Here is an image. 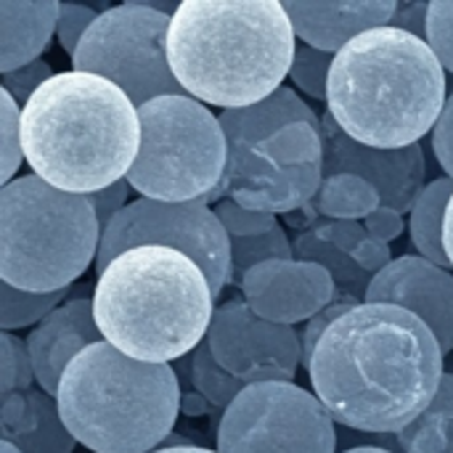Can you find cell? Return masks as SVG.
<instances>
[{
    "label": "cell",
    "mask_w": 453,
    "mask_h": 453,
    "mask_svg": "<svg viewBox=\"0 0 453 453\" xmlns=\"http://www.w3.org/2000/svg\"><path fill=\"white\" fill-rule=\"evenodd\" d=\"M101 250L88 196L19 175L0 188V281L24 292H61L85 276Z\"/></svg>",
    "instance_id": "52a82bcc"
},
{
    "label": "cell",
    "mask_w": 453,
    "mask_h": 453,
    "mask_svg": "<svg viewBox=\"0 0 453 453\" xmlns=\"http://www.w3.org/2000/svg\"><path fill=\"white\" fill-rule=\"evenodd\" d=\"M218 453H337V422L295 382L250 385L220 417Z\"/></svg>",
    "instance_id": "30bf717a"
},
{
    "label": "cell",
    "mask_w": 453,
    "mask_h": 453,
    "mask_svg": "<svg viewBox=\"0 0 453 453\" xmlns=\"http://www.w3.org/2000/svg\"><path fill=\"white\" fill-rule=\"evenodd\" d=\"M364 228L369 231L372 239L382 242V244H390L393 239H398L403 234V212L393 210V207H380L377 212H372L366 220H364Z\"/></svg>",
    "instance_id": "ab89813d"
},
{
    "label": "cell",
    "mask_w": 453,
    "mask_h": 453,
    "mask_svg": "<svg viewBox=\"0 0 453 453\" xmlns=\"http://www.w3.org/2000/svg\"><path fill=\"white\" fill-rule=\"evenodd\" d=\"M271 260H295V247L281 228V223L257 236H236L231 239V284L242 287L244 276Z\"/></svg>",
    "instance_id": "d4e9b609"
},
{
    "label": "cell",
    "mask_w": 453,
    "mask_h": 453,
    "mask_svg": "<svg viewBox=\"0 0 453 453\" xmlns=\"http://www.w3.org/2000/svg\"><path fill=\"white\" fill-rule=\"evenodd\" d=\"M127 194H130V183H127V178H125V180H119V183H114V186H109V188H104V191L88 196L90 207L96 210V218H98V226H101V236H104V231L111 226V220L130 204V202H127Z\"/></svg>",
    "instance_id": "8d00e7d4"
},
{
    "label": "cell",
    "mask_w": 453,
    "mask_h": 453,
    "mask_svg": "<svg viewBox=\"0 0 453 453\" xmlns=\"http://www.w3.org/2000/svg\"><path fill=\"white\" fill-rule=\"evenodd\" d=\"M453 199V178L443 175L438 180H430L414 207H411V218H409V234H411V244L419 252V257L441 265V268H451L446 247H443V226H446V212Z\"/></svg>",
    "instance_id": "7402d4cb"
},
{
    "label": "cell",
    "mask_w": 453,
    "mask_h": 453,
    "mask_svg": "<svg viewBox=\"0 0 453 453\" xmlns=\"http://www.w3.org/2000/svg\"><path fill=\"white\" fill-rule=\"evenodd\" d=\"M212 210H215L218 220L223 223V228H226V234L231 239H236V236H257V234H265V231L279 226V220L273 215L244 210L234 199H223Z\"/></svg>",
    "instance_id": "1f68e13d"
},
{
    "label": "cell",
    "mask_w": 453,
    "mask_h": 453,
    "mask_svg": "<svg viewBox=\"0 0 453 453\" xmlns=\"http://www.w3.org/2000/svg\"><path fill=\"white\" fill-rule=\"evenodd\" d=\"M135 247H170L191 257L204 271L215 303L231 284V236L204 202H130L101 236L96 273Z\"/></svg>",
    "instance_id": "8fae6325"
},
{
    "label": "cell",
    "mask_w": 453,
    "mask_h": 453,
    "mask_svg": "<svg viewBox=\"0 0 453 453\" xmlns=\"http://www.w3.org/2000/svg\"><path fill=\"white\" fill-rule=\"evenodd\" d=\"M154 453H218L210 451V449H202V446H180V449H159Z\"/></svg>",
    "instance_id": "ee69618b"
},
{
    "label": "cell",
    "mask_w": 453,
    "mask_h": 453,
    "mask_svg": "<svg viewBox=\"0 0 453 453\" xmlns=\"http://www.w3.org/2000/svg\"><path fill=\"white\" fill-rule=\"evenodd\" d=\"M21 146L32 175L53 188L98 194L125 180L135 165L138 106L98 74H53L21 106Z\"/></svg>",
    "instance_id": "3957f363"
},
{
    "label": "cell",
    "mask_w": 453,
    "mask_h": 453,
    "mask_svg": "<svg viewBox=\"0 0 453 453\" xmlns=\"http://www.w3.org/2000/svg\"><path fill=\"white\" fill-rule=\"evenodd\" d=\"M90 300L104 342L143 364L173 366L191 356L215 316L204 271L170 247L122 252L98 273Z\"/></svg>",
    "instance_id": "5b68a950"
},
{
    "label": "cell",
    "mask_w": 453,
    "mask_h": 453,
    "mask_svg": "<svg viewBox=\"0 0 453 453\" xmlns=\"http://www.w3.org/2000/svg\"><path fill=\"white\" fill-rule=\"evenodd\" d=\"M332 64H334V53H326V50H319V48H311V45L300 42L297 50H295L289 80L297 85V90L308 93L311 98H319V101L324 98L326 101Z\"/></svg>",
    "instance_id": "f546056e"
},
{
    "label": "cell",
    "mask_w": 453,
    "mask_h": 453,
    "mask_svg": "<svg viewBox=\"0 0 453 453\" xmlns=\"http://www.w3.org/2000/svg\"><path fill=\"white\" fill-rule=\"evenodd\" d=\"M342 453H395L390 451V449H380V446H358V449H348V451Z\"/></svg>",
    "instance_id": "bcb514c9"
},
{
    "label": "cell",
    "mask_w": 453,
    "mask_h": 453,
    "mask_svg": "<svg viewBox=\"0 0 453 453\" xmlns=\"http://www.w3.org/2000/svg\"><path fill=\"white\" fill-rule=\"evenodd\" d=\"M74 289H61V292H24L3 281L0 287V329L13 332L24 326H37L42 319H48L58 305L66 303V297Z\"/></svg>",
    "instance_id": "484cf974"
},
{
    "label": "cell",
    "mask_w": 453,
    "mask_h": 453,
    "mask_svg": "<svg viewBox=\"0 0 453 453\" xmlns=\"http://www.w3.org/2000/svg\"><path fill=\"white\" fill-rule=\"evenodd\" d=\"M32 382L37 380L27 340H19L11 332H0V398L32 390Z\"/></svg>",
    "instance_id": "f1b7e54d"
},
{
    "label": "cell",
    "mask_w": 453,
    "mask_h": 453,
    "mask_svg": "<svg viewBox=\"0 0 453 453\" xmlns=\"http://www.w3.org/2000/svg\"><path fill=\"white\" fill-rule=\"evenodd\" d=\"M173 366L127 358L109 342L82 350L61 374L56 403L72 438L93 453H154L180 414Z\"/></svg>",
    "instance_id": "8992f818"
},
{
    "label": "cell",
    "mask_w": 453,
    "mask_h": 453,
    "mask_svg": "<svg viewBox=\"0 0 453 453\" xmlns=\"http://www.w3.org/2000/svg\"><path fill=\"white\" fill-rule=\"evenodd\" d=\"M242 297L265 321L295 326L311 321L334 303L337 284L332 273L316 263L271 260L252 268L242 281Z\"/></svg>",
    "instance_id": "5bb4252c"
},
{
    "label": "cell",
    "mask_w": 453,
    "mask_h": 453,
    "mask_svg": "<svg viewBox=\"0 0 453 453\" xmlns=\"http://www.w3.org/2000/svg\"><path fill=\"white\" fill-rule=\"evenodd\" d=\"M98 342H104V334L96 324L93 300L72 297L64 305H58L27 337L37 388L56 398L61 374L66 372V366L82 350H88Z\"/></svg>",
    "instance_id": "e0dca14e"
},
{
    "label": "cell",
    "mask_w": 453,
    "mask_h": 453,
    "mask_svg": "<svg viewBox=\"0 0 453 453\" xmlns=\"http://www.w3.org/2000/svg\"><path fill=\"white\" fill-rule=\"evenodd\" d=\"M263 157L281 167L292 165H308V162H324V138L321 127H313L308 122H295L279 130L273 138L257 146Z\"/></svg>",
    "instance_id": "83f0119b"
},
{
    "label": "cell",
    "mask_w": 453,
    "mask_h": 453,
    "mask_svg": "<svg viewBox=\"0 0 453 453\" xmlns=\"http://www.w3.org/2000/svg\"><path fill=\"white\" fill-rule=\"evenodd\" d=\"M0 183L8 186L16 180V173L24 159L21 146V106L11 93H0Z\"/></svg>",
    "instance_id": "4dcf8cb0"
},
{
    "label": "cell",
    "mask_w": 453,
    "mask_h": 453,
    "mask_svg": "<svg viewBox=\"0 0 453 453\" xmlns=\"http://www.w3.org/2000/svg\"><path fill=\"white\" fill-rule=\"evenodd\" d=\"M53 0H0V72H13L40 58L58 24Z\"/></svg>",
    "instance_id": "44dd1931"
},
{
    "label": "cell",
    "mask_w": 453,
    "mask_h": 453,
    "mask_svg": "<svg viewBox=\"0 0 453 453\" xmlns=\"http://www.w3.org/2000/svg\"><path fill=\"white\" fill-rule=\"evenodd\" d=\"M180 411H186V414L194 417V414H207V411H212V406H210L199 393H196L194 398H191V393H188V395L180 398Z\"/></svg>",
    "instance_id": "b9f144b4"
},
{
    "label": "cell",
    "mask_w": 453,
    "mask_h": 453,
    "mask_svg": "<svg viewBox=\"0 0 453 453\" xmlns=\"http://www.w3.org/2000/svg\"><path fill=\"white\" fill-rule=\"evenodd\" d=\"M292 247H295V260L316 263V265H321V268H326L332 273V279L337 284L334 300L353 303V305L366 303V292H369L374 276L366 273L348 252H342L332 242L321 239L313 228L297 234V239L292 242Z\"/></svg>",
    "instance_id": "603a6c76"
},
{
    "label": "cell",
    "mask_w": 453,
    "mask_h": 453,
    "mask_svg": "<svg viewBox=\"0 0 453 453\" xmlns=\"http://www.w3.org/2000/svg\"><path fill=\"white\" fill-rule=\"evenodd\" d=\"M191 380H194V390L212 406V409H228L244 390L247 385L242 380H236L234 374H228L218 358L212 356L210 342L204 340L191 356Z\"/></svg>",
    "instance_id": "4316f807"
},
{
    "label": "cell",
    "mask_w": 453,
    "mask_h": 453,
    "mask_svg": "<svg viewBox=\"0 0 453 453\" xmlns=\"http://www.w3.org/2000/svg\"><path fill=\"white\" fill-rule=\"evenodd\" d=\"M295 37L279 0H183L170 21L167 58L186 96L231 111L281 88Z\"/></svg>",
    "instance_id": "7a4b0ae2"
},
{
    "label": "cell",
    "mask_w": 453,
    "mask_h": 453,
    "mask_svg": "<svg viewBox=\"0 0 453 453\" xmlns=\"http://www.w3.org/2000/svg\"><path fill=\"white\" fill-rule=\"evenodd\" d=\"M427 13H430V3H398L390 27L427 40Z\"/></svg>",
    "instance_id": "60d3db41"
},
{
    "label": "cell",
    "mask_w": 453,
    "mask_h": 453,
    "mask_svg": "<svg viewBox=\"0 0 453 453\" xmlns=\"http://www.w3.org/2000/svg\"><path fill=\"white\" fill-rule=\"evenodd\" d=\"M141 149L127 183L143 199L210 202L226 180L228 141L212 109L191 96H162L138 109Z\"/></svg>",
    "instance_id": "ba28073f"
},
{
    "label": "cell",
    "mask_w": 453,
    "mask_h": 453,
    "mask_svg": "<svg viewBox=\"0 0 453 453\" xmlns=\"http://www.w3.org/2000/svg\"><path fill=\"white\" fill-rule=\"evenodd\" d=\"M324 180V162L281 167L257 149L228 157L223 180L226 199L265 215H289L311 204Z\"/></svg>",
    "instance_id": "2e32d148"
},
{
    "label": "cell",
    "mask_w": 453,
    "mask_h": 453,
    "mask_svg": "<svg viewBox=\"0 0 453 453\" xmlns=\"http://www.w3.org/2000/svg\"><path fill=\"white\" fill-rule=\"evenodd\" d=\"M324 138V178L332 175H358L369 180L385 207L398 212H411L419 191L427 186V157L425 146L414 143L406 149H372L353 141L326 111L321 117Z\"/></svg>",
    "instance_id": "4fadbf2b"
},
{
    "label": "cell",
    "mask_w": 453,
    "mask_h": 453,
    "mask_svg": "<svg viewBox=\"0 0 453 453\" xmlns=\"http://www.w3.org/2000/svg\"><path fill=\"white\" fill-rule=\"evenodd\" d=\"M443 453H453V414L446 419V449Z\"/></svg>",
    "instance_id": "f6af8a7d"
},
{
    "label": "cell",
    "mask_w": 453,
    "mask_h": 453,
    "mask_svg": "<svg viewBox=\"0 0 453 453\" xmlns=\"http://www.w3.org/2000/svg\"><path fill=\"white\" fill-rule=\"evenodd\" d=\"M0 433L21 453H72L77 441L66 430L58 403L40 388L3 398Z\"/></svg>",
    "instance_id": "d6986e66"
},
{
    "label": "cell",
    "mask_w": 453,
    "mask_h": 453,
    "mask_svg": "<svg viewBox=\"0 0 453 453\" xmlns=\"http://www.w3.org/2000/svg\"><path fill=\"white\" fill-rule=\"evenodd\" d=\"M313 231L348 255H353L358 250V244L369 236V231L364 228L361 220H326V223L313 226Z\"/></svg>",
    "instance_id": "74e56055"
},
{
    "label": "cell",
    "mask_w": 453,
    "mask_h": 453,
    "mask_svg": "<svg viewBox=\"0 0 453 453\" xmlns=\"http://www.w3.org/2000/svg\"><path fill=\"white\" fill-rule=\"evenodd\" d=\"M0 453H21V451H19L13 443H5V441H3V443H0Z\"/></svg>",
    "instance_id": "7dc6e473"
},
{
    "label": "cell",
    "mask_w": 453,
    "mask_h": 453,
    "mask_svg": "<svg viewBox=\"0 0 453 453\" xmlns=\"http://www.w3.org/2000/svg\"><path fill=\"white\" fill-rule=\"evenodd\" d=\"M433 151L441 162V167L446 170V175L453 178V93L446 101V109L433 130Z\"/></svg>",
    "instance_id": "f35d334b"
},
{
    "label": "cell",
    "mask_w": 453,
    "mask_h": 453,
    "mask_svg": "<svg viewBox=\"0 0 453 453\" xmlns=\"http://www.w3.org/2000/svg\"><path fill=\"white\" fill-rule=\"evenodd\" d=\"M313 210L329 220H366L382 207L380 191L358 175H332L321 180Z\"/></svg>",
    "instance_id": "cb8c5ba5"
},
{
    "label": "cell",
    "mask_w": 453,
    "mask_h": 453,
    "mask_svg": "<svg viewBox=\"0 0 453 453\" xmlns=\"http://www.w3.org/2000/svg\"><path fill=\"white\" fill-rule=\"evenodd\" d=\"M284 11L295 27V35L305 45L326 53H340L358 35L380 27H390L398 3L395 0H353V3L284 0Z\"/></svg>",
    "instance_id": "ac0fdd59"
},
{
    "label": "cell",
    "mask_w": 453,
    "mask_h": 453,
    "mask_svg": "<svg viewBox=\"0 0 453 453\" xmlns=\"http://www.w3.org/2000/svg\"><path fill=\"white\" fill-rule=\"evenodd\" d=\"M350 308H356L353 303H342V300H334L326 311H321L319 316H313L305 326H303V332H300V342H303V366L308 369V364H311V356H313V350L319 348V342L324 340V334L329 332V326L337 321V319H342Z\"/></svg>",
    "instance_id": "d590c367"
},
{
    "label": "cell",
    "mask_w": 453,
    "mask_h": 453,
    "mask_svg": "<svg viewBox=\"0 0 453 453\" xmlns=\"http://www.w3.org/2000/svg\"><path fill=\"white\" fill-rule=\"evenodd\" d=\"M446 69L427 40L380 27L334 53L326 106L353 141L406 149L435 130L446 109Z\"/></svg>",
    "instance_id": "277c9868"
},
{
    "label": "cell",
    "mask_w": 453,
    "mask_h": 453,
    "mask_svg": "<svg viewBox=\"0 0 453 453\" xmlns=\"http://www.w3.org/2000/svg\"><path fill=\"white\" fill-rule=\"evenodd\" d=\"M313 395L342 427L398 435L438 395L443 350L414 313L361 303L337 319L311 356Z\"/></svg>",
    "instance_id": "6da1fadb"
},
{
    "label": "cell",
    "mask_w": 453,
    "mask_h": 453,
    "mask_svg": "<svg viewBox=\"0 0 453 453\" xmlns=\"http://www.w3.org/2000/svg\"><path fill=\"white\" fill-rule=\"evenodd\" d=\"M218 119L228 141V157L255 151L260 143H265L279 130L295 122H308L313 127H321V119L316 117V111L292 88H279L271 98L255 106L220 111Z\"/></svg>",
    "instance_id": "ffe728a7"
},
{
    "label": "cell",
    "mask_w": 453,
    "mask_h": 453,
    "mask_svg": "<svg viewBox=\"0 0 453 453\" xmlns=\"http://www.w3.org/2000/svg\"><path fill=\"white\" fill-rule=\"evenodd\" d=\"M207 342L218 364L250 385L292 382L303 364V342L295 326H279L260 319L244 297L215 308Z\"/></svg>",
    "instance_id": "7c38bea8"
},
{
    "label": "cell",
    "mask_w": 453,
    "mask_h": 453,
    "mask_svg": "<svg viewBox=\"0 0 453 453\" xmlns=\"http://www.w3.org/2000/svg\"><path fill=\"white\" fill-rule=\"evenodd\" d=\"M443 247H446V255H449V263L453 268V199L449 204V212H446V226H443Z\"/></svg>",
    "instance_id": "7bdbcfd3"
},
{
    "label": "cell",
    "mask_w": 453,
    "mask_h": 453,
    "mask_svg": "<svg viewBox=\"0 0 453 453\" xmlns=\"http://www.w3.org/2000/svg\"><path fill=\"white\" fill-rule=\"evenodd\" d=\"M170 21L135 0L106 8L85 32L72 66L114 82L138 109L162 96H186L167 58Z\"/></svg>",
    "instance_id": "9c48e42d"
},
{
    "label": "cell",
    "mask_w": 453,
    "mask_h": 453,
    "mask_svg": "<svg viewBox=\"0 0 453 453\" xmlns=\"http://www.w3.org/2000/svg\"><path fill=\"white\" fill-rule=\"evenodd\" d=\"M53 77V69L45 58H37L27 66H19L13 72H3V90L13 96L16 104H27L48 80Z\"/></svg>",
    "instance_id": "e575fe53"
},
{
    "label": "cell",
    "mask_w": 453,
    "mask_h": 453,
    "mask_svg": "<svg viewBox=\"0 0 453 453\" xmlns=\"http://www.w3.org/2000/svg\"><path fill=\"white\" fill-rule=\"evenodd\" d=\"M366 303L395 305L414 313L435 334L443 356L453 350V273L419 255L395 257L380 271Z\"/></svg>",
    "instance_id": "9a60e30c"
},
{
    "label": "cell",
    "mask_w": 453,
    "mask_h": 453,
    "mask_svg": "<svg viewBox=\"0 0 453 453\" xmlns=\"http://www.w3.org/2000/svg\"><path fill=\"white\" fill-rule=\"evenodd\" d=\"M427 42L435 50L443 69L453 74V3L435 0L427 13Z\"/></svg>",
    "instance_id": "836d02e7"
},
{
    "label": "cell",
    "mask_w": 453,
    "mask_h": 453,
    "mask_svg": "<svg viewBox=\"0 0 453 453\" xmlns=\"http://www.w3.org/2000/svg\"><path fill=\"white\" fill-rule=\"evenodd\" d=\"M101 13H104V8H93V5H74V3H61L58 5L56 35H58V42H61L64 53H69L74 58L85 32L93 27V21Z\"/></svg>",
    "instance_id": "d6a6232c"
}]
</instances>
